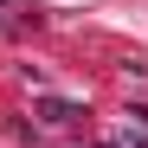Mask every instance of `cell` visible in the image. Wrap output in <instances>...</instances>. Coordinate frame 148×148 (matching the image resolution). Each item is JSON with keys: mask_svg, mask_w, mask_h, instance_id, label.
I'll return each instance as SVG.
<instances>
[{"mask_svg": "<svg viewBox=\"0 0 148 148\" xmlns=\"http://www.w3.org/2000/svg\"><path fill=\"white\" fill-rule=\"evenodd\" d=\"M39 116H45V122H77V110H71V103H39Z\"/></svg>", "mask_w": 148, "mask_h": 148, "instance_id": "obj_1", "label": "cell"}]
</instances>
